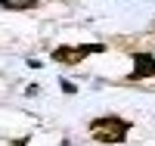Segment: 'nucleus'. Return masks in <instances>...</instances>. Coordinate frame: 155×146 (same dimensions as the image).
I'll return each mask as SVG.
<instances>
[{"label": "nucleus", "instance_id": "f03ea898", "mask_svg": "<svg viewBox=\"0 0 155 146\" xmlns=\"http://www.w3.org/2000/svg\"><path fill=\"white\" fill-rule=\"evenodd\" d=\"M102 44H84V47H56L53 50V62L59 65H78L81 59H87L90 53H102Z\"/></svg>", "mask_w": 155, "mask_h": 146}, {"label": "nucleus", "instance_id": "39448f33", "mask_svg": "<svg viewBox=\"0 0 155 146\" xmlns=\"http://www.w3.org/2000/svg\"><path fill=\"white\" fill-rule=\"evenodd\" d=\"M25 143H28V137H22V140H16V143H12V146H25Z\"/></svg>", "mask_w": 155, "mask_h": 146}, {"label": "nucleus", "instance_id": "f257e3e1", "mask_svg": "<svg viewBox=\"0 0 155 146\" xmlns=\"http://www.w3.org/2000/svg\"><path fill=\"white\" fill-rule=\"evenodd\" d=\"M130 134V121H124L121 115H102L90 121V137L96 143H106V146H118L127 140Z\"/></svg>", "mask_w": 155, "mask_h": 146}, {"label": "nucleus", "instance_id": "20e7f679", "mask_svg": "<svg viewBox=\"0 0 155 146\" xmlns=\"http://www.w3.org/2000/svg\"><path fill=\"white\" fill-rule=\"evenodd\" d=\"M41 0H0V9H37Z\"/></svg>", "mask_w": 155, "mask_h": 146}, {"label": "nucleus", "instance_id": "7ed1b4c3", "mask_svg": "<svg viewBox=\"0 0 155 146\" xmlns=\"http://www.w3.org/2000/svg\"><path fill=\"white\" fill-rule=\"evenodd\" d=\"M143 78H155V59L149 56V53H134L130 81H143Z\"/></svg>", "mask_w": 155, "mask_h": 146}]
</instances>
